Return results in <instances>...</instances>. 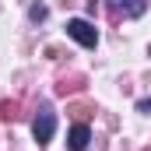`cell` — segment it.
<instances>
[{
    "label": "cell",
    "mask_w": 151,
    "mask_h": 151,
    "mask_svg": "<svg viewBox=\"0 0 151 151\" xmlns=\"http://www.w3.org/2000/svg\"><path fill=\"white\" fill-rule=\"evenodd\" d=\"M53 130H56V113H53L49 106H39V116H35V123H32L35 141L39 144H49V141H53Z\"/></svg>",
    "instance_id": "6da1fadb"
},
{
    "label": "cell",
    "mask_w": 151,
    "mask_h": 151,
    "mask_svg": "<svg viewBox=\"0 0 151 151\" xmlns=\"http://www.w3.org/2000/svg\"><path fill=\"white\" fill-rule=\"evenodd\" d=\"M67 35L81 42L84 49H95L99 46V32H95V25H88L84 18H74V21H67Z\"/></svg>",
    "instance_id": "7a4b0ae2"
},
{
    "label": "cell",
    "mask_w": 151,
    "mask_h": 151,
    "mask_svg": "<svg viewBox=\"0 0 151 151\" xmlns=\"http://www.w3.org/2000/svg\"><path fill=\"white\" fill-rule=\"evenodd\" d=\"M116 18H141L148 11V0H106Z\"/></svg>",
    "instance_id": "3957f363"
},
{
    "label": "cell",
    "mask_w": 151,
    "mask_h": 151,
    "mask_svg": "<svg viewBox=\"0 0 151 151\" xmlns=\"http://www.w3.org/2000/svg\"><path fill=\"white\" fill-rule=\"evenodd\" d=\"M88 141H91V130H88L84 123H77L74 130H70V137H67V148H70V151H84Z\"/></svg>",
    "instance_id": "277c9868"
},
{
    "label": "cell",
    "mask_w": 151,
    "mask_h": 151,
    "mask_svg": "<svg viewBox=\"0 0 151 151\" xmlns=\"http://www.w3.org/2000/svg\"><path fill=\"white\" fill-rule=\"evenodd\" d=\"M18 116V102H0V119H14Z\"/></svg>",
    "instance_id": "5b68a950"
},
{
    "label": "cell",
    "mask_w": 151,
    "mask_h": 151,
    "mask_svg": "<svg viewBox=\"0 0 151 151\" xmlns=\"http://www.w3.org/2000/svg\"><path fill=\"white\" fill-rule=\"evenodd\" d=\"M28 14H32L35 21H42V18H46V7H42V4H32V11H28Z\"/></svg>",
    "instance_id": "8992f818"
},
{
    "label": "cell",
    "mask_w": 151,
    "mask_h": 151,
    "mask_svg": "<svg viewBox=\"0 0 151 151\" xmlns=\"http://www.w3.org/2000/svg\"><path fill=\"white\" fill-rule=\"evenodd\" d=\"M137 109H141V113H151V99H141V102H137Z\"/></svg>",
    "instance_id": "52a82bcc"
}]
</instances>
